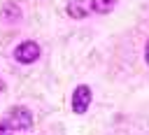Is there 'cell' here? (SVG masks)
Returning <instances> with one entry per match:
<instances>
[{"instance_id":"cell-1","label":"cell","mask_w":149,"mask_h":135,"mask_svg":"<svg viewBox=\"0 0 149 135\" xmlns=\"http://www.w3.org/2000/svg\"><path fill=\"white\" fill-rule=\"evenodd\" d=\"M14 58L19 61V63H35L37 58H40V47L35 44V42H23V44H19L16 47V51H14Z\"/></svg>"},{"instance_id":"cell-4","label":"cell","mask_w":149,"mask_h":135,"mask_svg":"<svg viewBox=\"0 0 149 135\" xmlns=\"http://www.w3.org/2000/svg\"><path fill=\"white\" fill-rule=\"evenodd\" d=\"M114 5H116V0H91V9L98 12V14H107V12H112Z\"/></svg>"},{"instance_id":"cell-8","label":"cell","mask_w":149,"mask_h":135,"mask_svg":"<svg viewBox=\"0 0 149 135\" xmlns=\"http://www.w3.org/2000/svg\"><path fill=\"white\" fill-rule=\"evenodd\" d=\"M0 88H2V81H0Z\"/></svg>"},{"instance_id":"cell-5","label":"cell","mask_w":149,"mask_h":135,"mask_svg":"<svg viewBox=\"0 0 149 135\" xmlns=\"http://www.w3.org/2000/svg\"><path fill=\"white\" fill-rule=\"evenodd\" d=\"M68 14H70L72 19H84V16H86V9H84L79 2H70V5H68Z\"/></svg>"},{"instance_id":"cell-6","label":"cell","mask_w":149,"mask_h":135,"mask_svg":"<svg viewBox=\"0 0 149 135\" xmlns=\"http://www.w3.org/2000/svg\"><path fill=\"white\" fill-rule=\"evenodd\" d=\"M12 123L9 121H5V119H0V135H12Z\"/></svg>"},{"instance_id":"cell-3","label":"cell","mask_w":149,"mask_h":135,"mask_svg":"<svg viewBox=\"0 0 149 135\" xmlns=\"http://www.w3.org/2000/svg\"><path fill=\"white\" fill-rule=\"evenodd\" d=\"M9 123H12V128H30L33 126V114L26 109V107H12L9 109V119H7Z\"/></svg>"},{"instance_id":"cell-2","label":"cell","mask_w":149,"mask_h":135,"mask_svg":"<svg viewBox=\"0 0 149 135\" xmlns=\"http://www.w3.org/2000/svg\"><path fill=\"white\" fill-rule=\"evenodd\" d=\"M88 105H91V88L81 84V86H77L74 93H72V112L84 114V112L88 109Z\"/></svg>"},{"instance_id":"cell-7","label":"cell","mask_w":149,"mask_h":135,"mask_svg":"<svg viewBox=\"0 0 149 135\" xmlns=\"http://www.w3.org/2000/svg\"><path fill=\"white\" fill-rule=\"evenodd\" d=\"M144 56H147V63H149V42H147V47H144Z\"/></svg>"}]
</instances>
